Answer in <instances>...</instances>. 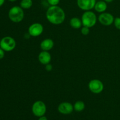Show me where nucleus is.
Returning a JSON list of instances; mask_svg holds the SVG:
<instances>
[{"label": "nucleus", "mask_w": 120, "mask_h": 120, "mask_svg": "<svg viewBox=\"0 0 120 120\" xmlns=\"http://www.w3.org/2000/svg\"><path fill=\"white\" fill-rule=\"evenodd\" d=\"M46 16L48 21L53 25L62 24L65 20V12L58 5L50 6L47 10Z\"/></svg>", "instance_id": "1"}, {"label": "nucleus", "mask_w": 120, "mask_h": 120, "mask_svg": "<svg viewBox=\"0 0 120 120\" xmlns=\"http://www.w3.org/2000/svg\"><path fill=\"white\" fill-rule=\"evenodd\" d=\"M23 9L19 6H14L10 8L8 12V17L14 23L21 22L24 18Z\"/></svg>", "instance_id": "2"}, {"label": "nucleus", "mask_w": 120, "mask_h": 120, "mask_svg": "<svg viewBox=\"0 0 120 120\" xmlns=\"http://www.w3.org/2000/svg\"><path fill=\"white\" fill-rule=\"evenodd\" d=\"M97 18L95 13L91 11H87L82 16V22L83 26L90 28L93 27L97 22Z\"/></svg>", "instance_id": "3"}, {"label": "nucleus", "mask_w": 120, "mask_h": 120, "mask_svg": "<svg viewBox=\"0 0 120 120\" xmlns=\"http://www.w3.org/2000/svg\"><path fill=\"white\" fill-rule=\"evenodd\" d=\"M16 47V41L11 36H5L1 39L0 48L5 52L12 51Z\"/></svg>", "instance_id": "4"}, {"label": "nucleus", "mask_w": 120, "mask_h": 120, "mask_svg": "<svg viewBox=\"0 0 120 120\" xmlns=\"http://www.w3.org/2000/svg\"><path fill=\"white\" fill-rule=\"evenodd\" d=\"M32 111L33 114L38 117L45 116L46 112V104L42 101H36L33 104L32 107Z\"/></svg>", "instance_id": "5"}, {"label": "nucleus", "mask_w": 120, "mask_h": 120, "mask_svg": "<svg viewBox=\"0 0 120 120\" xmlns=\"http://www.w3.org/2000/svg\"><path fill=\"white\" fill-rule=\"evenodd\" d=\"M89 89L94 94H100L104 90V84L103 82L98 79H93L89 82Z\"/></svg>", "instance_id": "6"}, {"label": "nucleus", "mask_w": 120, "mask_h": 120, "mask_svg": "<svg viewBox=\"0 0 120 120\" xmlns=\"http://www.w3.org/2000/svg\"><path fill=\"white\" fill-rule=\"evenodd\" d=\"M43 32V26L40 23H32L28 28V33L29 35L33 37H38L40 36Z\"/></svg>", "instance_id": "7"}, {"label": "nucleus", "mask_w": 120, "mask_h": 120, "mask_svg": "<svg viewBox=\"0 0 120 120\" xmlns=\"http://www.w3.org/2000/svg\"><path fill=\"white\" fill-rule=\"evenodd\" d=\"M98 21L104 26H110L114 23V17L112 14L108 12H103L98 16Z\"/></svg>", "instance_id": "8"}, {"label": "nucleus", "mask_w": 120, "mask_h": 120, "mask_svg": "<svg viewBox=\"0 0 120 120\" xmlns=\"http://www.w3.org/2000/svg\"><path fill=\"white\" fill-rule=\"evenodd\" d=\"M96 0H77V5L82 10L91 11L94 8Z\"/></svg>", "instance_id": "9"}, {"label": "nucleus", "mask_w": 120, "mask_h": 120, "mask_svg": "<svg viewBox=\"0 0 120 120\" xmlns=\"http://www.w3.org/2000/svg\"><path fill=\"white\" fill-rule=\"evenodd\" d=\"M60 113L64 115H68L71 114L74 110L73 105L69 102H63L59 105L57 108Z\"/></svg>", "instance_id": "10"}, {"label": "nucleus", "mask_w": 120, "mask_h": 120, "mask_svg": "<svg viewBox=\"0 0 120 120\" xmlns=\"http://www.w3.org/2000/svg\"><path fill=\"white\" fill-rule=\"evenodd\" d=\"M51 55L50 53L48 51H43L41 52L38 56V60L41 64L43 65H46V64L50 63L51 61Z\"/></svg>", "instance_id": "11"}, {"label": "nucleus", "mask_w": 120, "mask_h": 120, "mask_svg": "<svg viewBox=\"0 0 120 120\" xmlns=\"http://www.w3.org/2000/svg\"><path fill=\"white\" fill-rule=\"evenodd\" d=\"M54 46V42L51 39H45L41 42L40 44V47L42 50L44 51H49L51 50Z\"/></svg>", "instance_id": "12"}, {"label": "nucleus", "mask_w": 120, "mask_h": 120, "mask_svg": "<svg viewBox=\"0 0 120 120\" xmlns=\"http://www.w3.org/2000/svg\"><path fill=\"white\" fill-rule=\"evenodd\" d=\"M107 8V2L104 1H98L96 2L94 6V9L96 11L99 13H103L106 11Z\"/></svg>", "instance_id": "13"}, {"label": "nucleus", "mask_w": 120, "mask_h": 120, "mask_svg": "<svg viewBox=\"0 0 120 120\" xmlns=\"http://www.w3.org/2000/svg\"><path fill=\"white\" fill-rule=\"evenodd\" d=\"M70 25L73 29H79L83 25L82 22V19L77 17H73L70 20Z\"/></svg>", "instance_id": "14"}, {"label": "nucleus", "mask_w": 120, "mask_h": 120, "mask_svg": "<svg viewBox=\"0 0 120 120\" xmlns=\"http://www.w3.org/2000/svg\"><path fill=\"white\" fill-rule=\"evenodd\" d=\"M74 110L77 112H81L85 109V104L82 101H77L73 105Z\"/></svg>", "instance_id": "15"}, {"label": "nucleus", "mask_w": 120, "mask_h": 120, "mask_svg": "<svg viewBox=\"0 0 120 120\" xmlns=\"http://www.w3.org/2000/svg\"><path fill=\"white\" fill-rule=\"evenodd\" d=\"M33 5L32 0H21L20 2V7L24 9H29Z\"/></svg>", "instance_id": "16"}, {"label": "nucleus", "mask_w": 120, "mask_h": 120, "mask_svg": "<svg viewBox=\"0 0 120 120\" xmlns=\"http://www.w3.org/2000/svg\"><path fill=\"white\" fill-rule=\"evenodd\" d=\"M89 32H90V28H88V27L83 26L81 29V33H82V35H89Z\"/></svg>", "instance_id": "17"}, {"label": "nucleus", "mask_w": 120, "mask_h": 120, "mask_svg": "<svg viewBox=\"0 0 120 120\" xmlns=\"http://www.w3.org/2000/svg\"><path fill=\"white\" fill-rule=\"evenodd\" d=\"M114 24L115 27L117 29L120 30V17H117L116 18H114Z\"/></svg>", "instance_id": "18"}, {"label": "nucleus", "mask_w": 120, "mask_h": 120, "mask_svg": "<svg viewBox=\"0 0 120 120\" xmlns=\"http://www.w3.org/2000/svg\"><path fill=\"white\" fill-rule=\"evenodd\" d=\"M47 1L50 6H55L58 5L60 0H47Z\"/></svg>", "instance_id": "19"}, {"label": "nucleus", "mask_w": 120, "mask_h": 120, "mask_svg": "<svg viewBox=\"0 0 120 120\" xmlns=\"http://www.w3.org/2000/svg\"><path fill=\"white\" fill-rule=\"evenodd\" d=\"M45 69L48 71H50L52 70L53 67H52V66L50 64V63H49V64L45 65Z\"/></svg>", "instance_id": "20"}, {"label": "nucleus", "mask_w": 120, "mask_h": 120, "mask_svg": "<svg viewBox=\"0 0 120 120\" xmlns=\"http://www.w3.org/2000/svg\"><path fill=\"white\" fill-rule=\"evenodd\" d=\"M5 56V51L2 49V48H0V60L3 59L4 57Z\"/></svg>", "instance_id": "21"}, {"label": "nucleus", "mask_w": 120, "mask_h": 120, "mask_svg": "<svg viewBox=\"0 0 120 120\" xmlns=\"http://www.w3.org/2000/svg\"><path fill=\"white\" fill-rule=\"evenodd\" d=\"M38 120H48V119H47V118L45 117V116H42V117H39Z\"/></svg>", "instance_id": "22"}, {"label": "nucleus", "mask_w": 120, "mask_h": 120, "mask_svg": "<svg viewBox=\"0 0 120 120\" xmlns=\"http://www.w3.org/2000/svg\"><path fill=\"white\" fill-rule=\"evenodd\" d=\"M5 0H0V7H1V6L3 5L4 4L5 2Z\"/></svg>", "instance_id": "23"}, {"label": "nucleus", "mask_w": 120, "mask_h": 120, "mask_svg": "<svg viewBox=\"0 0 120 120\" xmlns=\"http://www.w3.org/2000/svg\"><path fill=\"white\" fill-rule=\"evenodd\" d=\"M105 2H106L107 3H110V2H112V1H114V0H104Z\"/></svg>", "instance_id": "24"}, {"label": "nucleus", "mask_w": 120, "mask_h": 120, "mask_svg": "<svg viewBox=\"0 0 120 120\" xmlns=\"http://www.w3.org/2000/svg\"><path fill=\"white\" fill-rule=\"evenodd\" d=\"M8 1H10V2H15V1H17V0H8Z\"/></svg>", "instance_id": "25"}, {"label": "nucleus", "mask_w": 120, "mask_h": 120, "mask_svg": "<svg viewBox=\"0 0 120 120\" xmlns=\"http://www.w3.org/2000/svg\"><path fill=\"white\" fill-rule=\"evenodd\" d=\"M0 42H1V39H0Z\"/></svg>", "instance_id": "26"}]
</instances>
